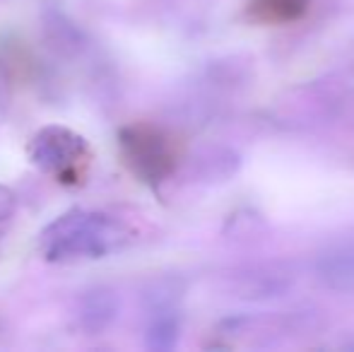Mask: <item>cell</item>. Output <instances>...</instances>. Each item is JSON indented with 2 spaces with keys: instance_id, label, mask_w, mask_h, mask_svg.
Segmentation results:
<instances>
[{
  "instance_id": "obj_7",
  "label": "cell",
  "mask_w": 354,
  "mask_h": 352,
  "mask_svg": "<svg viewBox=\"0 0 354 352\" xmlns=\"http://www.w3.org/2000/svg\"><path fill=\"white\" fill-rule=\"evenodd\" d=\"M311 0H253L251 10L266 22H294L308 10Z\"/></svg>"
},
{
  "instance_id": "obj_9",
  "label": "cell",
  "mask_w": 354,
  "mask_h": 352,
  "mask_svg": "<svg viewBox=\"0 0 354 352\" xmlns=\"http://www.w3.org/2000/svg\"><path fill=\"white\" fill-rule=\"evenodd\" d=\"M15 207H17V196L12 193V188L0 183V222L10 220L15 215Z\"/></svg>"
},
{
  "instance_id": "obj_6",
  "label": "cell",
  "mask_w": 354,
  "mask_h": 352,
  "mask_svg": "<svg viewBox=\"0 0 354 352\" xmlns=\"http://www.w3.org/2000/svg\"><path fill=\"white\" fill-rule=\"evenodd\" d=\"M116 314H118V302H116V297H113V292L97 290V292H89L82 299L80 321H82V326L87 331L97 333V331L106 328Z\"/></svg>"
},
{
  "instance_id": "obj_8",
  "label": "cell",
  "mask_w": 354,
  "mask_h": 352,
  "mask_svg": "<svg viewBox=\"0 0 354 352\" xmlns=\"http://www.w3.org/2000/svg\"><path fill=\"white\" fill-rule=\"evenodd\" d=\"M178 319L171 311H162L152 319L147 328V348L149 350H174L178 343Z\"/></svg>"
},
{
  "instance_id": "obj_1",
  "label": "cell",
  "mask_w": 354,
  "mask_h": 352,
  "mask_svg": "<svg viewBox=\"0 0 354 352\" xmlns=\"http://www.w3.org/2000/svg\"><path fill=\"white\" fill-rule=\"evenodd\" d=\"M131 232L121 220L97 210H71L39 234V251L51 263L94 261L123 249Z\"/></svg>"
},
{
  "instance_id": "obj_4",
  "label": "cell",
  "mask_w": 354,
  "mask_h": 352,
  "mask_svg": "<svg viewBox=\"0 0 354 352\" xmlns=\"http://www.w3.org/2000/svg\"><path fill=\"white\" fill-rule=\"evenodd\" d=\"M316 275L328 290L354 292V244H337L321 251L316 259Z\"/></svg>"
},
{
  "instance_id": "obj_3",
  "label": "cell",
  "mask_w": 354,
  "mask_h": 352,
  "mask_svg": "<svg viewBox=\"0 0 354 352\" xmlns=\"http://www.w3.org/2000/svg\"><path fill=\"white\" fill-rule=\"evenodd\" d=\"M29 160L63 183H77L89 165V145L66 126H46L29 142Z\"/></svg>"
},
{
  "instance_id": "obj_5",
  "label": "cell",
  "mask_w": 354,
  "mask_h": 352,
  "mask_svg": "<svg viewBox=\"0 0 354 352\" xmlns=\"http://www.w3.org/2000/svg\"><path fill=\"white\" fill-rule=\"evenodd\" d=\"M292 277L284 268L258 266L236 277V295L243 299H272L289 290Z\"/></svg>"
},
{
  "instance_id": "obj_2",
  "label": "cell",
  "mask_w": 354,
  "mask_h": 352,
  "mask_svg": "<svg viewBox=\"0 0 354 352\" xmlns=\"http://www.w3.org/2000/svg\"><path fill=\"white\" fill-rule=\"evenodd\" d=\"M121 155L131 172L147 183H159L176 169V147L171 138L157 126L133 123L118 136Z\"/></svg>"
}]
</instances>
